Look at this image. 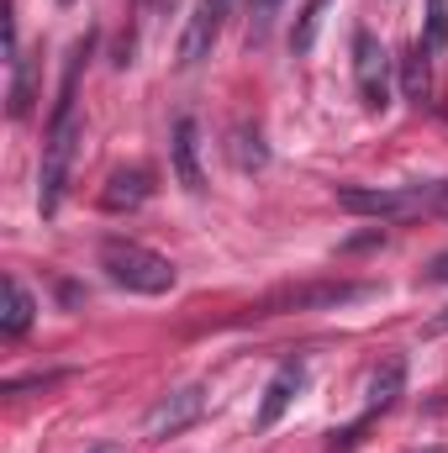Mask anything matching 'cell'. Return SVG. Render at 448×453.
I'll return each mask as SVG.
<instances>
[{
  "instance_id": "obj_8",
  "label": "cell",
  "mask_w": 448,
  "mask_h": 453,
  "mask_svg": "<svg viewBox=\"0 0 448 453\" xmlns=\"http://www.w3.org/2000/svg\"><path fill=\"white\" fill-rule=\"evenodd\" d=\"M301 385H306V358L296 353V358H285L280 369H274V380L264 385V401H259V417H253V427L259 433H269L290 406H296V395H301Z\"/></svg>"
},
{
  "instance_id": "obj_16",
  "label": "cell",
  "mask_w": 448,
  "mask_h": 453,
  "mask_svg": "<svg viewBox=\"0 0 448 453\" xmlns=\"http://www.w3.org/2000/svg\"><path fill=\"white\" fill-rule=\"evenodd\" d=\"M448 42V0H428V48Z\"/></svg>"
},
{
  "instance_id": "obj_11",
  "label": "cell",
  "mask_w": 448,
  "mask_h": 453,
  "mask_svg": "<svg viewBox=\"0 0 448 453\" xmlns=\"http://www.w3.org/2000/svg\"><path fill=\"white\" fill-rule=\"evenodd\" d=\"M401 90H406V101H428L433 96V48H428V37H417L412 48H406V58H401Z\"/></svg>"
},
{
  "instance_id": "obj_19",
  "label": "cell",
  "mask_w": 448,
  "mask_h": 453,
  "mask_svg": "<svg viewBox=\"0 0 448 453\" xmlns=\"http://www.w3.org/2000/svg\"><path fill=\"white\" fill-rule=\"evenodd\" d=\"M428 333H448V306L438 311V317H433V327H428Z\"/></svg>"
},
{
  "instance_id": "obj_4",
  "label": "cell",
  "mask_w": 448,
  "mask_h": 453,
  "mask_svg": "<svg viewBox=\"0 0 448 453\" xmlns=\"http://www.w3.org/2000/svg\"><path fill=\"white\" fill-rule=\"evenodd\" d=\"M390 69H396V58H390V48L375 37V32H353V80H359V96H364V106L369 111H385L390 106Z\"/></svg>"
},
{
  "instance_id": "obj_13",
  "label": "cell",
  "mask_w": 448,
  "mask_h": 453,
  "mask_svg": "<svg viewBox=\"0 0 448 453\" xmlns=\"http://www.w3.org/2000/svg\"><path fill=\"white\" fill-rule=\"evenodd\" d=\"M227 153H232V164H237L243 174H253V169H264V164H269V148H264L259 127H232V142H227Z\"/></svg>"
},
{
  "instance_id": "obj_3",
  "label": "cell",
  "mask_w": 448,
  "mask_h": 453,
  "mask_svg": "<svg viewBox=\"0 0 448 453\" xmlns=\"http://www.w3.org/2000/svg\"><path fill=\"white\" fill-rule=\"evenodd\" d=\"M369 280H306V285H280L253 301V317H285V311H337L353 301H369Z\"/></svg>"
},
{
  "instance_id": "obj_7",
  "label": "cell",
  "mask_w": 448,
  "mask_h": 453,
  "mask_svg": "<svg viewBox=\"0 0 448 453\" xmlns=\"http://www.w3.org/2000/svg\"><path fill=\"white\" fill-rule=\"evenodd\" d=\"M401 390H406V358H385V364L369 374V390H364V417H359L353 427H343V433H337V449H348V443L364 433V422H375L380 411H390V406L401 401Z\"/></svg>"
},
{
  "instance_id": "obj_1",
  "label": "cell",
  "mask_w": 448,
  "mask_h": 453,
  "mask_svg": "<svg viewBox=\"0 0 448 453\" xmlns=\"http://www.w3.org/2000/svg\"><path fill=\"white\" fill-rule=\"evenodd\" d=\"M80 64H85V42H80V48H74V58H69V74H64L58 106H53L48 137H42V174H37V206H42V217H53V211H58L64 185H69V169H74V153H80V116H74Z\"/></svg>"
},
{
  "instance_id": "obj_12",
  "label": "cell",
  "mask_w": 448,
  "mask_h": 453,
  "mask_svg": "<svg viewBox=\"0 0 448 453\" xmlns=\"http://www.w3.org/2000/svg\"><path fill=\"white\" fill-rule=\"evenodd\" d=\"M32 317H37L32 290H27L16 274H5V311H0V333H5V338H21V333L32 327Z\"/></svg>"
},
{
  "instance_id": "obj_14",
  "label": "cell",
  "mask_w": 448,
  "mask_h": 453,
  "mask_svg": "<svg viewBox=\"0 0 448 453\" xmlns=\"http://www.w3.org/2000/svg\"><path fill=\"white\" fill-rule=\"evenodd\" d=\"M328 5H333V0H306V11L296 16V32H290V48H296V53H312V48H317V32H322Z\"/></svg>"
},
{
  "instance_id": "obj_9",
  "label": "cell",
  "mask_w": 448,
  "mask_h": 453,
  "mask_svg": "<svg viewBox=\"0 0 448 453\" xmlns=\"http://www.w3.org/2000/svg\"><path fill=\"white\" fill-rule=\"evenodd\" d=\"M169 158H174V180L201 196L206 190V169H201V121L196 116H180L174 132H169Z\"/></svg>"
},
{
  "instance_id": "obj_20",
  "label": "cell",
  "mask_w": 448,
  "mask_h": 453,
  "mask_svg": "<svg viewBox=\"0 0 448 453\" xmlns=\"http://www.w3.org/2000/svg\"><path fill=\"white\" fill-rule=\"evenodd\" d=\"M90 453H127V449H121V443H96Z\"/></svg>"
},
{
  "instance_id": "obj_21",
  "label": "cell",
  "mask_w": 448,
  "mask_h": 453,
  "mask_svg": "<svg viewBox=\"0 0 448 453\" xmlns=\"http://www.w3.org/2000/svg\"><path fill=\"white\" fill-rule=\"evenodd\" d=\"M417 453H448V449H417Z\"/></svg>"
},
{
  "instance_id": "obj_15",
  "label": "cell",
  "mask_w": 448,
  "mask_h": 453,
  "mask_svg": "<svg viewBox=\"0 0 448 453\" xmlns=\"http://www.w3.org/2000/svg\"><path fill=\"white\" fill-rule=\"evenodd\" d=\"M27 111H32V64L21 58V64H11V116L21 121Z\"/></svg>"
},
{
  "instance_id": "obj_6",
  "label": "cell",
  "mask_w": 448,
  "mask_h": 453,
  "mask_svg": "<svg viewBox=\"0 0 448 453\" xmlns=\"http://www.w3.org/2000/svg\"><path fill=\"white\" fill-rule=\"evenodd\" d=\"M227 16H232V0H201L185 21V37H180V69H196L201 58H212L217 37H222Z\"/></svg>"
},
{
  "instance_id": "obj_2",
  "label": "cell",
  "mask_w": 448,
  "mask_h": 453,
  "mask_svg": "<svg viewBox=\"0 0 448 453\" xmlns=\"http://www.w3.org/2000/svg\"><path fill=\"white\" fill-rule=\"evenodd\" d=\"M101 269H106L112 285L132 290V296H169V290L180 285V269H174L164 253H153V248H143V242H127V237L101 242Z\"/></svg>"
},
{
  "instance_id": "obj_18",
  "label": "cell",
  "mask_w": 448,
  "mask_h": 453,
  "mask_svg": "<svg viewBox=\"0 0 448 453\" xmlns=\"http://www.w3.org/2000/svg\"><path fill=\"white\" fill-rule=\"evenodd\" d=\"M428 285H448V253H438L433 264H428V274H422Z\"/></svg>"
},
{
  "instance_id": "obj_17",
  "label": "cell",
  "mask_w": 448,
  "mask_h": 453,
  "mask_svg": "<svg viewBox=\"0 0 448 453\" xmlns=\"http://www.w3.org/2000/svg\"><path fill=\"white\" fill-rule=\"evenodd\" d=\"M274 11H280V0H253V16H248V42H259V37L269 32Z\"/></svg>"
},
{
  "instance_id": "obj_5",
  "label": "cell",
  "mask_w": 448,
  "mask_h": 453,
  "mask_svg": "<svg viewBox=\"0 0 448 453\" xmlns=\"http://www.w3.org/2000/svg\"><path fill=\"white\" fill-rule=\"evenodd\" d=\"M201 411H206V385H180V390H169V395H158L148 406L143 433L148 438H180L185 427L201 422Z\"/></svg>"
},
{
  "instance_id": "obj_10",
  "label": "cell",
  "mask_w": 448,
  "mask_h": 453,
  "mask_svg": "<svg viewBox=\"0 0 448 453\" xmlns=\"http://www.w3.org/2000/svg\"><path fill=\"white\" fill-rule=\"evenodd\" d=\"M148 196H153V174L143 164H132V169H112V180L101 190V206L106 211H137Z\"/></svg>"
}]
</instances>
